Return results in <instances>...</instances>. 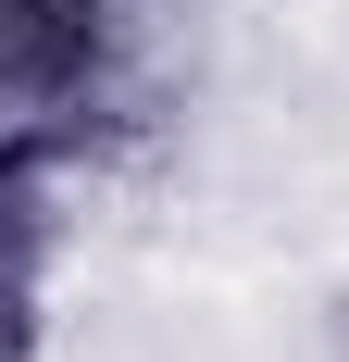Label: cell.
<instances>
[{
	"instance_id": "obj_1",
	"label": "cell",
	"mask_w": 349,
	"mask_h": 362,
	"mask_svg": "<svg viewBox=\"0 0 349 362\" xmlns=\"http://www.w3.org/2000/svg\"><path fill=\"white\" fill-rule=\"evenodd\" d=\"M25 37H63V25H50L37 0H0V50H25Z\"/></svg>"
},
{
	"instance_id": "obj_2",
	"label": "cell",
	"mask_w": 349,
	"mask_h": 362,
	"mask_svg": "<svg viewBox=\"0 0 349 362\" xmlns=\"http://www.w3.org/2000/svg\"><path fill=\"white\" fill-rule=\"evenodd\" d=\"M324 350L349 362V275H337V288H324Z\"/></svg>"
}]
</instances>
